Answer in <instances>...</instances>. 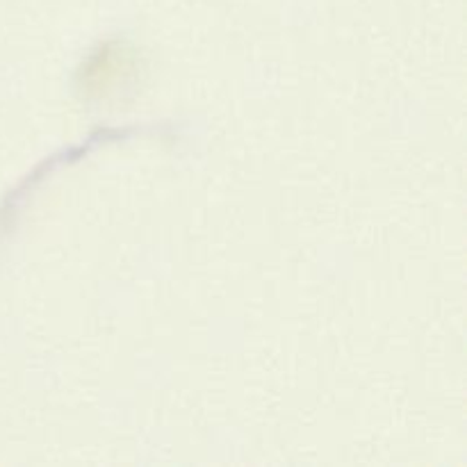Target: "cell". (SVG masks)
I'll return each mask as SVG.
<instances>
[]
</instances>
